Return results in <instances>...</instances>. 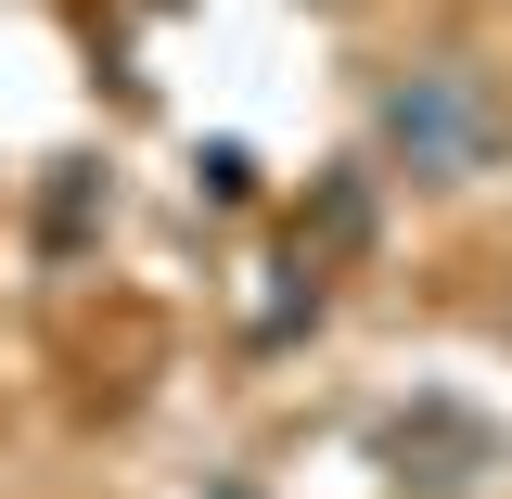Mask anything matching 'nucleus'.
Here are the masks:
<instances>
[{"instance_id": "obj_1", "label": "nucleus", "mask_w": 512, "mask_h": 499, "mask_svg": "<svg viewBox=\"0 0 512 499\" xmlns=\"http://www.w3.org/2000/svg\"><path fill=\"white\" fill-rule=\"evenodd\" d=\"M372 154L410 192H474L512 167V90L474 52H423L372 90Z\"/></svg>"}, {"instance_id": "obj_2", "label": "nucleus", "mask_w": 512, "mask_h": 499, "mask_svg": "<svg viewBox=\"0 0 512 499\" xmlns=\"http://www.w3.org/2000/svg\"><path fill=\"white\" fill-rule=\"evenodd\" d=\"M384 461H397L423 499H461L474 474H487V423H474V410H423V423H397V436H384Z\"/></svg>"}]
</instances>
